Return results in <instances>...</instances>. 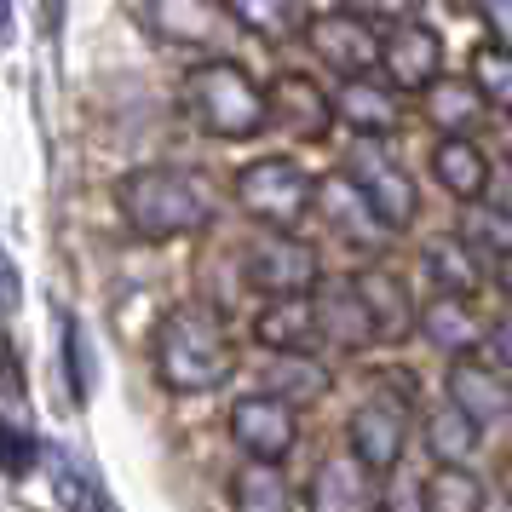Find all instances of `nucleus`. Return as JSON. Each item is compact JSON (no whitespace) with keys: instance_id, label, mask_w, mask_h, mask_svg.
I'll return each instance as SVG.
<instances>
[{"instance_id":"nucleus-1","label":"nucleus","mask_w":512,"mask_h":512,"mask_svg":"<svg viewBox=\"0 0 512 512\" xmlns=\"http://www.w3.org/2000/svg\"><path fill=\"white\" fill-rule=\"evenodd\" d=\"M116 208L127 231L144 242H173V236H196L219 219V185L202 167H133L116 185Z\"/></svg>"},{"instance_id":"nucleus-2","label":"nucleus","mask_w":512,"mask_h":512,"mask_svg":"<svg viewBox=\"0 0 512 512\" xmlns=\"http://www.w3.org/2000/svg\"><path fill=\"white\" fill-rule=\"evenodd\" d=\"M150 369H156V380L167 392H179V397L219 392L236 374V340L225 328V317L208 311V305H173L156 323Z\"/></svg>"},{"instance_id":"nucleus-3","label":"nucleus","mask_w":512,"mask_h":512,"mask_svg":"<svg viewBox=\"0 0 512 512\" xmlns=\"http://www.w3.org/2000/svg\"><path fill=\"white\" fill-rule=\"evenodd\" d=\"M185 110L208 139H254V133H265V87L236 58H202L185 75Z\"/></svg>"},{"instance_id":"nucleus-4","label":"nucleus","mask_w":512,"mask_h":512,"mask_svg":"<svg viewBox=\"0 0 512 512\" xmlns=\"http://www.w3.org/2000/svg\"><path fill=\"white\" fill-rule=\"evenodd\" d=\"M236 208L259 219L265 231H294L311 202H317V179L305 173L300 162H288V156H259V162L236 167Z\"/></svg>"},{"instance_id":"nucleus-5","label":"nucleus","mask_w":512,"mask_h":512,"mask_svg":"<svg viewBox=\"0 0 512 512\" xmlns=\"http://www.w3.org/2000/svg\"><path fill=\"white\" fill-rule=\"evenodd\" d=\"M346 179H351V190L369 202L374 219H380L392 236L409 231V225L420 219V190H415V179H409V167L386 150V139H351Z\"/></svg>"},{"instance_id":"nucleus-6","label":"nucleus","mask_w":512,"mask_h":512,"mask_svg":"<svg viewBox=\"0 0 512 512\" xmlns=\"http://www.w3.org/2000/svg\"><path fill=\"white\" fill-rule=\"evenodd\" d=\"M242 277L248 288H259L265 300H311L317 282H323V265H317V248L294 231H259L242 254Z\"/></svg>"},{"instance_id":"nucleus-7","label":"nucleus","mask_w":512,"mask_h":512,"mask_svg":"<svg viewBox=\"0 0 512 512\" xmlns=\"http://www.w3.org/2000/svg\"><path fill=\"white\" fill-rule=\"evenodd\" d=\"M225 426H231L236 449H242L248 461L282 466L288 455H294V443H300V409H294L288 397H277V392H242L231 403Z\"/></svg>"},{"instance_id":"nucleus-8","label":"nucleus","mask_w":512,"mask_h":512,"mask_svg":"<svg viewBox=\"0 0 512 512\" xmlns=\"http://www.w3.org/2000/svg\"><path fill=\"white\" fill-rule=\"evenodd\" d=\"M403 449H409V409L397 403V397L374 392L369 403H357L346 420V455L363 472H369L374 484L403 466Z\"/></svg>"},{"instance_id":"nucleus-9","label":"nucleus","mask_w":512,"mask_h":512,"mask_svg":"<svg viewBox=\"0 0 512 512\" xmlns=\"http://www.w3.org/2000/svg\"><path fill=\"white\" fill-rule=\"evenodd\" d=\"M443 75V35L420 18H403V24L380 29V81L392 93H426Z\"/></svg>"},{"instance_id":"nucleus-10","label":"nucleus","mask_w":512,"mask_h":512,"mask_svg":"<svg viewBox=\"0 0 512 512\" xmlns=\"http://www.w3.org/2000/svg\"><path fill=\"white\" fill-rule=\"evenodd\" d=\"M305 41H311V52H317L340 81L380 70V24L357 18V12H323V18H311V24H305Z\"/></svg>"},{"instance_id":"nucleus-11","label":"nucleus","mask_w":512,"mask_h":512,"mask_svg":"<svg viewBox=\"0 0 512 512\" xmlns=\"http://www.w3.org/2000/svg\"><path fill=\"white\" fill-rule=\"evenodd\" d=\"M443 403L489 432L495 420L512 415V374H501L489 357H455L443 374Z\"/></svg>"},{"instance_id":"nucleus-12","label":"nucleus","mask_w":512,"mask_h":512,"mask_svg":"<svg viewBox=\"0 0 512 512\" xmlns=\"http://www.w3.org/2000/svg\"><path fill=\"white\" fill-rule=\"evenodd\" d=\"M351 288H357V300H363V311H369L374 346H403V340L415 334L420 305H415L409 282L397 277V271H386V265H369V271H357V277H351Z\"/></svg>"},{"instance_id":"nucleus-13","label":"nucleus","mask_w":512,"mask_h":512,"mask_svg":"<svg viewBox=\"0 0 512 512\" xmlns=\"http://www.w3.org/2000/svg\"><path fill=\"white\" fill-rule=\"evenodd\" d=\"M328 121H334V98L328 87H317L311 75L282 70L271 87H265V127H288L294 139H323Z\"/></svg>"},{"instance_id":"nucleus-14","label":"nucleus","mask_w":512,"mask_h":512,"mask_svg":"<svg viewBox=\"0 0 512 512\" xmlns=\"http://www.w3.org/2000/svg\"><path fill=\"white\" fill-rule=\"evenodd\" d=\"M328 98H334V121L351 127V139H392L403 127V93H392L374 75H351Z\"/></svg>"},{"instance_id":"nucleus-15","label":"nucleus","mask_w":512,"mask_h":512,"mask_svg":"<svg viewBox=\"0 0 512 512\" xmlns=\"http://www.w3.org/2000/svg\"><path fill=\"white\" fill-rule=\"evenodd\" d=\"M311 311H317V340H323V346H334V351H369L374 346L369 311H363V300H357L351 277L317 282Z\"/></svg>"},{"instance_id":"nucleus-16","label":"nucleus","mask_w":512,"mask_h":512,"mask_svg":"<svg viewBox=\"0 0 512 512\" xmlns=\"http://www.w3.org/2000/svg\"><path fill=\"white\" fill-rule=\"evenodd\" d=\"M374 478L351 455H328L311 484H305V512H374Z\"/></svg>"},{"instance_id":"nucleus-17","label":"nucleus","mask_w":512,"mask_h":512,"mask_svg":"<svg viewBox=\"0 0 512 512\" xmlns=\"http://www.w3.org/2000/svg\"><path fill=\"white\" fill-rule=\"evenodd\" d=\"M415 328L443 351V357H478L484 340H489V323L472 311V300H426Z\"/></svg>"},{"instance_id":"nucleus-18","label":"nucleus","mask_w":512,"mask_h":512,"mask_svg":"<svg viewBox=\"0 0 512 512\" xmlns=\"http://www.w3.org/2000/svg\"><path fill=\"white\" fill-rule=\"evenodd\" d=\"M254 340L265 351H277V357H311V351L323 346L311 300H265L254 317Z\"/></svg>"},{"instance_id":"nucleus-19","label":"nucleus","mask_w":512,"mask_h":512,"mask_svg":"<svg viewBox=\"0 0 512 512\" xmlns=\"http://www.w3.org/2000/svg\"><path fill=\"white\" fill-rule=\"evenodd\" d=\"M420 116H426V127H438L443 139H472L484 127V98L472 93L466 75H438L420 93Z\"/></svg>"},{"instance_id":"nucleus-20","label":"nucleus","mask_w":512,"mask_h":512,"mask_svg":"<svg viewBox=\"0 0 512 512\" xmlns=\"http://www.w3.org/2000/svg\"><path fill=\"white\" fill-rule=\"evenodd\" d=\"M219 12L236 29H248L254 41H271V47L305 41V24H311V6L305 0H219Z\"/></svg>"},{"instance_id":"nucleus-21","label":"nucleus","mask_w":512,"mask_h":512,"mask_svg":"<svg viewBox=\"0 0 512 512\" xmlns=\"http://www.w3.org/2000/svg\"><path fill=\"white\" fill-rule=\"evenodd\" d=\"M432 179H438L455 202H484L489 196V156L478 139H438L432 144Z\"/></svg>"},{"instance_id":"nucleus-22","label":"nucleus","mask_w":512,"mask_h":512,"mask_svg":"<svg viewBox=\"0 0 512 512\" xmlns=\"http://www.w3.org/2000/svg\"><path fill=\"white\" fill-rule=\"evenodd\" d=\"M311 208H323V219H328V225H334L340 236H346L351 248H374V242H386V236H392L386 225H380V219H374L369 202H363V196L351 190L346 173L323 179V185H317V202H311Z\"/></svg>"},{"instance_id":"nucleus-23","label":"nucleus","mask_w":512,"mask_h":512,"mask_svg":"<svg viewBox=\"0 0 512 512\" xmlns=\"http://www.w3.org/2000/svg\"><path fill=\"white\" fill-rule=\"evenodd\" d=\"M144 24L167 47H208L213 29H219V6L213 0H150Z\"/></svg>"},{"instance_id":"nucleus-24","label":"nucleus","mask_w":512,"mask_h":512,"mask_svg":"<svg viewBox=\"0 0 512 512\" xmlns=\"http://www.w3.org/2000/svg\"><path fill=\"white\" fill-rule=\"evenodd\" d=\"M231 512H300V495L288 484V466L242 461L231 478Z\"/></svg>"},{"instance_id":"nucleus-25","label":"nucleus","mask_w":512,"mask_h":512,"mask_svg":"<svg viewBox=\"0 0 512 512\" xmlns=\"http://www.w3.org/2000/svg\"><path fill=\"white\" fill-rule=\"evenodd\" d=\"M426 282L438 288V300H472L484 288V259L472 254L461 236H438L426 248Z\"/></svg>"},{"instance_id":"nucleus-26","label":"nucleus","mask_w":512,"mask_h":512,"mask_svg":"<svg viewBox=\"0 0 512 512\" xmlns=\"http://www.w3.org/2000/svg\"><path fill=\"white\" fill-rule=\"evenodd\" d=\"M478 449H484V426H478V420H466L461 409H449V403H438V409L426 415V455L438 466H472Z\"/></svg>"},{"instance_id":"nucleus-27","label":"nucleus","mask_w":512,"mask_h":512,"mask_svg":"<svg viewBox=\"0 0 512 512\" xmlns=\"http://www.w3.org/2000/svg\"><path fill=\"white\" fill-rule=\"evenodd\" d=\"M455 236H461L478 259H507L512 254V208L489 202V196H484V202H466Z\"/></svg>"},{"instance_id":"nucleus-28","label":"nucleus","mask_w":512,"mask_h":512,"mask_svg":"<svg viewBox=\"0 0 512 512\" xmlns=\"http://www.w3.org/2000/svg\"><path fill=\"white\" fill-rule=\"evenodd\" d=\"M47 472H52V495H58V507L64 512H110V495L98 484L87 466L75 461L70 449H52L47 455Z\"/></svg>"},{"instance_id":"nucleus-29","label":"nucleus","mask_w":512,"mask_h":512,"mask_svg":"<svg viewBox=\"0 0 512 512\" xmlns=\"http://www.w3.org/2000/svg\"><path fill=\"white\" fill-rule=\"evenodd\" d=\"M489 489L472 466H432L426 472V512H484Z\"/></svg>"},{"instance_id":"nucleus-30","label":"nucleus","mask_w":512,"mask_h":512,"mask_svg":"<svg viewBox=\"0 0 512 512\" xmlns=\"http://www.w3.org/2000/svg\"><path fill=\"white\" fill-rule=\"evenodd\" d=\"M466 81H472V93L484 98V110H501L512 116V47H484L472 52V64H466Z\"/></svg>"},{"instance_id":"nucleus-31","label":"nucleus","mask_w":512,"mask_h":512,"mask_svg":"<svg viewBox=\"0 0 512 512\" xmlns=\"http://www.w3.org/2000/svg\"><path fill=\"white\" fill-rule=\"evenodd\" d=\"M374 512H426V478L409 472V466L386 472L380 489H374Z\"/></svg>"},{"instance_id":"nucleus-32","label":"nucleus","mask_w":512,"mask_h":512,"mask_svg":"<svg viewBox=\"0 0 512 512\" xmlns=\"http://www.w3.org/2000/svg\"><path fill=\"white\" fill-rule=\"evenodd\" d=\"M41 461V443L29 438V426H18L12 415H0V472L6 478H29Z\"/></svg>"},{"instance_id":"nucleus-33","label":"nucleus","mask_w":512,"mask_h":512,"mask_svg":"<svg viewBox=\"0 0 512 512\" xmlns=\"http://www.w3.org/2000/svg\"><path fill=\"white\" fill-rule=\"evenodd\" d=\"M340 12H357L369 24H403L420 12V0H340Z\"/></svg>"},{"instance_id":"nucleus-34","label":"nucleus","mask_w":512,"mask_h":512,"mask_svg":"<svg viewBox=\"0 0 512 512\" xmlns=\"http://www.w3.org/2000/svg\"><path fill=\"white\" fill-rule=\"evenodd\" d=\"M478 18L495 47H512V0H478Z\"/></svg>"},{"instance_id":"nucleus-35","label":"nucleus","mask_w":512,"mask_h":512,"mask_svg":"<svg viewBox=\"0 0 512 512\" xmlns=\"http://www.w3.org/2000/svg\"><path fill=\"white\" fill-rule=\"evenodd\" d=\"M484 351H489V363H495L501 374H512V317H507V323H489Z\"/></svg>"},{"instance_id":"nucleus-36","label":"nucleus","mask_w":512,"mask_h":512,"mask_svg":"<svg viewBox=\"0 0 512 512\" xmlns=\"http://www.w3.org/2000/svg\"><path fill=\"white\" fill-rule=\"evenodd\" d=\"M64 351H70V386L75 397H87V357H81V328H64Z\"/></svg>"},{"instance_id":"nucleus-37","label":"nucleus","mask_w":512,"mask_h":512,"mask_svg":"<svg viewBox=\"0 0 512 512\" xmlns=\"http://www.w3.org/2000/svg\"><path fill=\"white\" fill-rule=\"evenodd\" d=\"M18 305V271H12V259L0 254V311H12Z\"/></svg>"},{"instance_id":"nucleus-38","label":"nucleus","mask_w":512,"mask_h":512,"mask_svg":"<svg viewBox=\"0 0 512 512\" xmlns=\"http://www.w3.org/2000/svg\"><path fill=\"white\" fill-rule=\"evenodd\" d=\"M495 282H501V294L512 300V254H507V259H495Z\"/></svg>"},{"instance_id":"nucleus-39","label":"nucleus","mask_w":512,"mask_h":512,"mask_svg":"<svg viewBox=\"0 0 512 512\" xmlns=\"http://www.w3.org/2000/svg\"><path fill=\"white\" fill-rule=\"evenodd\" d=\"M41 12H47V29H58V18H64V0H41Z\"/></svg>"},{"instance_id":"nucleus-40","label":"nucleus","mask_w":512,"mask_h":512,"mask_svg":"<svg viewBox=\"0 0 512 512\" xmlns=\"http://www.w3.org/2000/svg\"><path fill=\"white\" fill-rule=\"evenodd\" d=\"M501 489H507V501H512V461L501 466Z\"/></svg>"},{"instance_id":"nucleus-41","label":"nucleus","mask_w":512,"mask_h":512,"mask_svg":"<svg viewBox=\"0 0 512 512\" xmlns=\"http://www.w3.org/2000/svg\"><path fill=\"white\" fill-rule=\"evenodd\" d=\"M501 150H507V162H512V116H507V133H501Z\"/></svg>"},{"instance_id":"nucleus-42","label":"nucleus","mask_w":512,"mask_h":512,"mask_svg":"<svg viewBox=\"0 0 512 512\" xmlns=\"http://www.w3.org/2000/svg\"><path fill=\"white\" fill-rule=\"evenodd\" d=\"M507 420H512V415H507Z\"/></svg>"}]
</instances>
